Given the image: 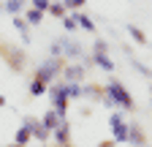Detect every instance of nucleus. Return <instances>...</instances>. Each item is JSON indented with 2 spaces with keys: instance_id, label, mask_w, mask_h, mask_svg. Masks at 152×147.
<instances>
[{
  "instance_id": "obj_5",
  "label": "nucleus",
  "mask_w": 152,
  "mask_h": 147,
  "mask_svg": "<svg viewBox=\"0 0 152 147\" xmlns=\"http://www.w3.org/2000/svg\"><path fill=\"white\" fill-rule=\"evenodd\" d=\"M130 144H136V147H147V134L141 131V125H130V136H128Z\"/></svg>"
},
{
  "instance_id": "obj_19",
  "label": "nucleus",
  "mask_w": 152,
  "mask_h": 147,
  "mask_svg": "<svg viewBox=\"0 0 152 147\" xmlns=\"http://www.w3.org/2000/svg\"><path fill=\"white\" fill-rule=\"evenodd\" d=\"M0 106H6V96H0Z\"/></svg>"
},
{
  "instance_id": "obj_16",
  "label": "nucleus",
  "mask_w": 152,
  "mask_h": 147,
  "mask_svg": "<svg viewBox=\"0 0 152 147\" xmlns=\"http://www.w3.org/2000/svg\"><path fill=\"white\" fill-rule=\"evenodd\" d=\"M87 0H65V8H82Z\"/></svg>"
},
{
  "instance_id": "obj_9",
  "label": "nucleus",
  "mask_w": 152,
  "mask_h": 147,
  "mask_svg": "<svg viewBox=\"0 0 152 147\" xmlns=\"http://www.w3.org/2000/svg\"><path fill=\"white\" fill-rule=\"evenodd\" d=\"M30 93H33V96H44V93H49V85H46V82H41V79H33Z\"/></svg>"
},
{
  "instance_id": "obj_7",
  "label": "nucleus",
  "mask_w": 152,
  "mask_h": 147,
  "mask_svg": "<svg viewBox=\"0 0 152 147\" xmlns=\"http://www.w3.org/2000/svg\"><path fill=\"white\" fill-rule=\"evenodd\" d=\"M54 144H71V125L68 123H63L54 131Z\"/></svg>"
},
{
  "instance_id": "obj_4",
  "label": "nucleus",
  "mask_w": 152,
  "mask_h": 147,
  "mask_svg": "<svg viewBox=\"0 0 152 147\" xmlns=\"http://www.w3.org/2000/svg\"><path fill=\"white\" fill-rule=\"evenodd\" d=\"M63 74H65L68 85H79V82L84 79V68H79V65H71V63L65 65V71H63Z\"/></svg>"
},
{
  "instance_id": "obj_14",
  "label": "nucleus",
  "mask_w": 152,
  "mask_h": 147,
  "mask_svg": "<svg viewBox=\"0 0 152 147\" xmlns=\"http://www.w3.org/2000/svg\"><path fill=\"white\" fill-rule=\"evenodd\" d=\"M63 25H65V30H76V27H79L76 16H65V19H63Z\"/></svg>"
},
{
  "instance_id": "obj_3",
  "label": "nucleus",
  "mask_w": 152,
  "mask_h": 147,
  "mask_svg": "<svg viewBox=\"0 0 152 147\" xmlns=\"http://www.w3.org/2000/svg\"><path fill=\"white\" fill-rule=\"evenodd\" d=\"M109 125H111V139L114 142H128V136H130V125L122 120V115L120 112H111V117H109Z\"/></svg>"
},
{
  "instance_id": "obj_10",
  "label": "nucleus",
  "mask_w": 152,
  "mask_h": 147,
  "mask_svg": "<svg viewBox=\"0 0 152 147\" xmlns=\"http://www.w3.org/2000/svg\"><path fill=\"white\" fill-rule=\"evenodd\" d=\"M49 14L57 16V19H65V16H68V14H65V3H52V6H49Z\"/></svg>"
},
{
  "instance_id": "obj_2",
  "label": "nucleus",
  "mask_w": 152,
  "mask_h": 147,
  "mask_svg": "<svg viewBox=\"0 0 152 147\" xmlns=\"http://www.w3.org/2000/svg\"><path fill=\"white\" fill-rule=\"evenodd\" d=\"M0 54L6 57V63L11 65V71H25L27 57H25L22 49H16V46H11V44H0Z\"/></svg>"
},
{
  "instance_id": "obj_6",
  "label": "nucleus",
  "mask_w": 152,
  "mask_h": 147,
  "mask_svg": "<svg viewBox=\"0 0 152 147\" xmlns=\"http://www.w3.org/2000/svg\"><path fill=\"white\" fill-rule=\"evenodd\" d=\"M30 139H35V136H33V128L25 123V125L16 131V139H14V144H19V147H27V142H30Z\"/></svg>"
},
{
  "instance_id": "obj_20",
  "label": "nucleus",
  "mask_w": 152,
  "mask_h": 147,
  "mask_svg": "<svg viewBox=\"0 0 152 147\" xmlns=\"http://www.w3.org/2000/svg\"><path fill=\"white\" fill-rule=\"evenodd\" d=\"M54 147H73V144H54Z\"/></svg>"
},
{
  "instance_id": "obj_17",
  "label": "nucleus",
  "mask_w": 152,
  "mask_h": 147,
  "mask_svg": "<svg viewBox=\"0 0 152 147\" xmlns=\"http://www.w3.org/2000/svg\"><path fill=\"white\" fill-rule=\"evenodd\" d=\"M6 8H8V11H19V8H22V0H8Z\"/></svg>"
},
{
  "instance_id": "obj_11",
  "label": "nucleus",
  "mask_w": 152,
  "mask_h": 147,
  "mask_svg": "<svg viewBox=\"0 0 152 147\" xmlns=\"http://www.w3.org/2000/svg\"><path fill=\"white\" fill-rule=\"evenodd\" d=\"M128 33L136 38V44H147V35H144V30H139V27H133V25H128Z\"/></svg>"
},
{
  "instance_id": "obj_1",
  "label": "nucleus",
  "mask_w": 152,
  "mask_h": 147,
  "mask_svg": "<svg viewBox=\"0 0 152 147\" xmlns=\"http://www.w3.org/2000/svg\"><path fill=\"white\" fill-rule=\"evenodd\" d=\"M106 93H109V98H111L114 106H122V109H128V112H133V109H136V101H133V96L128 93V87H125L122 82L111 79V82L106 85Z\"/></svg>"
},
{
  "instance_id": "obj_18",
  "label": "nucleus",
  "mask_w": 152,
  "mask_h": 147,
  "mask_svg": "<svg viewBox=\"0 0 152 147\" xmlns=\"http://www.w3.org/2000/svg\"><path fill=\"white\" fill-rule=\"evenodd\" d=\"M98 147H117V142H114V139H103Z\"/></svg>"
},
{
  "instance_id": "obj_12",
  "label": "nucleus",
  "mask_w": 152,
  "mask_h": 147,
  "mask_svg": "<svg viewBox=\"0 0 152 147\" xmlns=\"http://www.w3.org/2000/svg\"><path fill=\"white\" fill-rule=\"evenodd\" d=\"M76 22H79V27H84V30H95V25H92V19L90 16H84V14H76Z\"/></svg>"
},
{
  "instance_id": "obj_13",
  "label": "nucleus",
  "mask_w": 152,
  "mask_h": 147,
  "mask_svg": "<svg viewBox=\"0 0 152 147\" xmlns=\"http://www.w3.org/2000/svg\"><path fill=\"white\" fill-rule=\"evenodd\" d=\"M44 19V11H38V8H33V11H27V22L30 25H38V22H41Z\"/></svg>"
},
{
  "instance_id": "obj_8",
  "label": "nucleus",
  "mask_w": 152,
  "mask_h": 147,
  "mask_svg": "<svg viewBox=\"0 0 152 147\" xmlns=\"http://www.w3.org/2000/svg\"><path fill=\"white\" fill-rule=\"evenodd\" d=\"M92 60L98 63L101 68H106V71H111V68H114V63H111V57H109L106 52H92Z\"/></svg>"
},
{
  "instance_id": "obj_15",
  "label": "nucleus",
  "mask_w": 152,
  "mask_h": 147,
  "mask_svg": "<svg viewBox=\"0 0 152 147\" xmlns=\"http://www.w3.org/2000/svg\"><path fill=\"white\" fill-rule=\"evenodd\" d=\"M33 6H35L38 11H49V6H52V3H49V0H33Z\"/></svg>"
},
{
  "instance_id": "obj_21",
  "label": "nucleus",
  "mask_w": 152,
  "mask_h": 147,
  "mask_svg": "<svg viewBox=\"0 0 152 147\" xmlns=\"http://www.w3.org/2000/svg\"><path fill=\"white\" fill-rule=\"evenodd\" d=\"M149 93H152V85H149Z\"/></svg>"
}]
</instances>
